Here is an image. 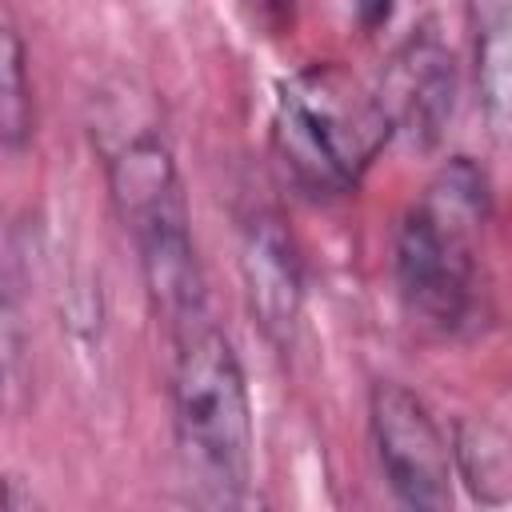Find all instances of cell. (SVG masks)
I'll return each instance as SVG.
<instances>
[{
  "instance_id": "6da1fadb",
  "label": "cell",
  "mask_w": 512,
  "mask_h": 512,
  "mask_svg": "<svg viewBox=\"0 0 512 512\" xmlns=\"http://www.w3.org/2000/svg\"><path fill=\"white\" fill-rule=\"evenodd\" d=\"M172 440L188 496L204 508H240L252 492V400L240 356L212 312L168 328Z\"/></svg>"
},
{
  "instance_id": "7a4b0ae2",
  "label": "cell",
  "mask_w": 512,
  "mask_h": 512,
  "mask_svg": "<svg viewBox=\"0 0 512 512\" xmlns=\"http://www.w3.org/2000/svg\"><path fill=\"white\" fill-rule=\"evenodd\" d=\"M492 212L484 168L452 156L408 204L396 228L392 272L412 316L440 332H456L476 308L480 232Z\"/></svg>"
},
{
  "instance_id": "3957f363",
  "label": "cell",
  "mask_w": 512,
  "mask_h": 512,
  "mask_svg": "<svg viewBox=\"0 0 512 512\" xmlns=\"http://www.w3.org/2000/svg\"><path fill=\"white\" fill-rule=\"evenodd\" d=\"M104 176L120 224L136 248L148 300L164 328L208 308L192 212L172 148L156 128H132L104 144Z\"/></svg>"
},
{
  "instance_id": "277c9868",
  "label": "cell",
  "mask_w": 512,
  "mask_h": 512,
  "mask_svg": "<svg viewBox=\"0 0 512 512\" xmlns=\"http://www.w3.org/2000/svg\"><path fill=\"white\" fill-rule=\"evenodd\" d=\"M392 140L384 108L368 84L340 64H308L280 80L272 144L292 176L312 196L352 192L372 160Z\"/></svg>"
},
{
  "instance_id": "5b68a950",
  "label": "cell",
  "mask_w": 512,
  "mask_h": 512,
  "mask_svg": "<svg viewBox=\"0 0 512 512\" xmlns=\"http://www.w3.org/2000/svg\"><path fill=\"white\" fill-rule=\"evenodd\" d=\"M368 432L380 476L396 504L412 512L452 508V440L412 388L396 380L372 384Z\"/></svg>"
},
{
  "instance_id": "8992f818",
  "label": "cell",
  "mask_w": 512,
  "mask_h": 512,
  "mask_svg": "<svg viewBox=\"0 0 512 512\" xmlns=\"http://www.w3.org/2000/svg\"><path fill=\"white\" fill-rule=\"evenodd\" d=\"M392 136H404L420 148H432L452 116V92H456V68L452 52L436 32H412L380 72V84L372 88Z\"/></svg>"
},
{
  "instance_id": "52a82bcc",
  "label": "cell",
  "mask_w": 512,
  "mask_h": 512,
  "mask_svg": "<svg viewBox=\"0 0 512 512\" xmlns=\"http://www.w3.org/2000/svg\"><path fill=\"white\" fill-rule=\"evenodd\" d=\"M240 272L244 296L272 344H288L300 320L304 272L284 220L268 208H256L240 224Z\"/></svg>"
},
{
  "instance_id": "ba28073f",
  "label": "cell",
  "mask_w": 512,
  "mask_h": 512,
  "mask_svg": "<svg viewBox=\"0 0 512 512\" xmlns=\"http://www.w3.org/2000/svg\"><path fill=\"white\" fill-rule=\"evenodd\" d=\"M452 476L464 480L472 500L504 508L512 500V460L508 436L492 420H460L452 436Z\"/></svg>"
},
{
  "instance_id": "9c48e42d",
  "label": "cell",
  "mask_w": 512,
  "mask_h": 512,
  "mask_svg": "<svg viewBox=\"0 0 512 512\" xmlns=\"http://www.w3.org/2000/svg\"><path fill=\"white\" fill-rule=\"evenodd\" d=\"M36 132V104L28 80V48L12 24H0V148L24 152Z\"/></svg>"
},
{
  "instance_id": "30bf717a",
  "label": "cell",
  "mask_w": 512,
  "mask_h": 512,
  "mask_svg": "<svg viewBox=\"0 0 512 512\" xmlns=\"http://www.w3.org/2000/svg\"><path fill=\"white\" fill-rule=\"evenodd\" d=\"M480 96L488 108L492 128H504V104H508V40L504 20H496L480 40Z\"/></svg>"
},
{
  "instance_id": "8fae6325",
  "label": "cell",
  "mask_w": 512,
  "mask_h": 512,
  "mask_svg": "<svg viewBox=\"0 0 512 512\" xmlns=\"http://www.w3.org/2000/svg\"><path fill=\"white\" fill-rule=\"evenodd\" d=\"M236 4H240L244 20H248V28H252L256 36L276 40V36L292 32V20H296V0H236Z\"/></svg>"
},
{
  "instance_id": "7c38bea8",
  "label": "cell",
  "mask_w": 512,
  "mask_h": 512,
  "mask_svg": "<svg viewBox=\"0 0 512 512\" xmlns=\"http://www.w3.org/2000/svg\"><path fill=\"white\" fill-rule=\"evenodd\" d=\"M16 360V328H12V316H8V300H4V288H0V384L8 380V368Z\"/></svg>"
},
{
  "instance_id": "4fadbf2b",
  "label": "cell",
  "mask_w": 512,
  "mask_h": 512,
  "mask_svg": "<svg viewBox=\"0 0 512 512\" xmlns=\"http://www.w3.org/2000/svg\"><path fill=\"white\" fill-rule=\"evenodd\" d=\"M352 12H356V24H360L364 32H376V28L388 24L392 0H352Z\"/></svg>"
}]
</instances>
